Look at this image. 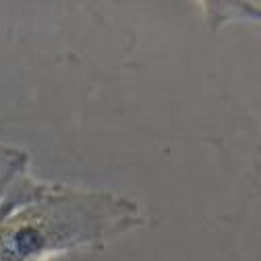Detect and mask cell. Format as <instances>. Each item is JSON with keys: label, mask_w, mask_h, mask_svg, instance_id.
Segmentation results:
<instances>
[{"label": "cell", "mask_w": 261, "mask_h": 261, "mask_svg": "<svg viewBox=\"0 0 261 261\" xmlns=\"http://www.w3.org/2000/svg\"><path fill=\"white\" fill-rule=\"evenodd\" d=\"M145 222L141 205L114 191L23 176L0 205V261H50L102 249Z\"/></svg>", "instance_id": "6da1fadb"}, {"label": "cell", "mask_w": 261, "mask_h": 261, "mask_svg": "<svg viewBox=\"0 0 261 261\" xmlns=\"http://www.w3.org/2000/svg\"><path fill=\"white\" fill-rule=\"evenodd\" d=\"M205 21L212 31L230 23L261 25V5L253 3H205L201 5Z\"/></svg>", "instance_id": "7a4b0ae2"}, {"label": "cell", "mask_w": 261, "mask_h": 261, "mask_svg": "<svg viewBox=\"0 0 261 261\" xmlns=\"http://www.w3.org/2000/svg\"><path fill=\"white\" fill-rule=\"evenodd\" d=\"M29 174V153L25 149L0 143V205L15 185Z\"/></svg>", "instance_id": "3957f363"}]
</instances>
